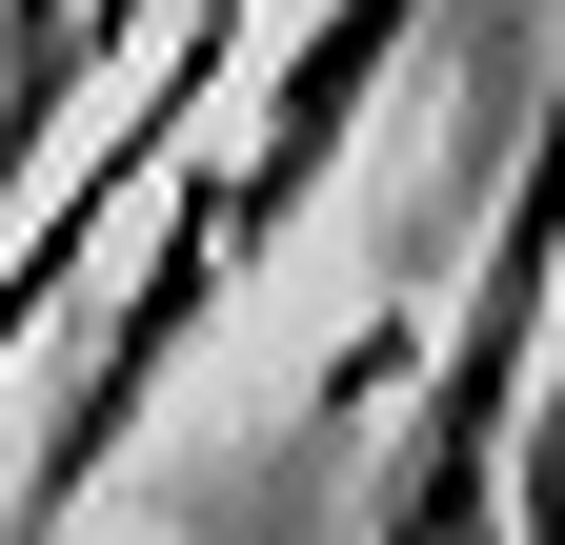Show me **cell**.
I'll return each instance as SVG.
<instances>
[{
	"label": "cell",
	"mask_w": 565,
	"mask_h": 545,
	"mask_svg": "<svg viewBox=\"0 0 565 545\" xmlns=\"http://www.w3.org/2000/svg\"><path fill=\"white\" fill-rule=\"evenodd\" d=\"M505 545H565V364L525 384V445H505Z\"/></svg>",
	"instance_id": "obj_2"
},
{
	"label": "cell",
	"mask_w": 565,
	"mask_h": 545,
	"mask_svg": "<svg viewBox=\"0 0 565 545\" xmlns=\"http://www.w3.org/2000/svg\"><path fill=\"white\" fill-rule=\"evenodd\" d=\"M21 545H82V525H21Z\"/></svg>",
	"instance_id": "obj_3"
},
{
	"label": "cell",
	"mask_w": 565,
	"mask_h": 545,
	"mask_svg": "<svg viewBox=\"0 0 565 545\" xmlns=\"http://www.w3.org/2000/svg\"><path fill=\"white\" fill-rule=\"evenodd\" d=\"M404 41H424V0H323V21H303V41L243 82V142H223V182L263 202V243H282V223L343 182V142H364V82H384Z\"/></svg>",
	"instance_id": "obj_1"
}]
</instances>
